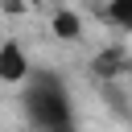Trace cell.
I'll return each mask as SVG.
<instances>
[{"instance_id": "6da1fadb", "label": "cell", "mask_w": 132, "mask_h": 132, "mask_svg": "<svg viewBox=\"0 0 132 132\" xmlns=\"http://www.w3.org/2000/svg\"><path fill=\"white\" fill-rule=\"evenodd\" d=\"M21 116L33 132H62L70 124H78V111H74V95L70 87L62 82L58 70H45V66H33L29 78L21 82Z\"/></svg>"}, {"instance_id": "7a4b0ae2", "label": "cell", "mask_w": 132, "mask_h": 132, "mask_svg": "<svg viewBox=\"0 0 132 132\" xmlns=\"http://www.w3.org/2000/svg\"><path fill=\"white\" fill-rule=\"evenodd\" d=\"M29 70H33V62H29V50H25L16 37H4V41H0V82H8V87H21V82L29 78Z\"/></svg>"}, {"instance_id": "3957f363", "label": "cell", "mask_w": 132, "mask_h": 132, "mask_svg": "<svg viewBox=\"0 0 132 132\" xmlns=\"http://www.w3.org/2000/svg\"><path fill=\"white\" fill-rule=\"evenodd\" d=\"M50 33L58 37V41H82V16L74 12V8H58L54 16H50Z\"/></svg>"}, {"instance_id": "277c9868", "label": "cell", "mask_w": 132, "mask_h": 132, "mask_svg": "<svg viewBox=\"0 0 132 132\" xmlns=\"http://www.w3.org/2000/svg\"><path fill=\"white\" fill-rule=\"evenodd\" d=\"M120 70H128V50H124V45H107L103 54H95V74L111 78V74H120Z\"/></svg>"}, {"instance_id": "5b68a950", "label": "cell", "mask_w": 132, "mask_h": 132, "mask_svg": "<svg viewBox=\"0 0 132 132\" xmlns=\"http://www.w3.org/2000/svg\"><path fill=\"white\" fill-rule=\"evenodd\" d=\"M103 21L111 29H120V33H132V0H107Z\"/></svg>"}, {"instance_id": "8992f818", "label": "cell", "mask_w": 132, "mask_h": 132, "mask_svg": "<svg viewBox=\"0 0 132 132\" xmlns=\"http://www.w3.org/2000/svg\"><path fill=\"white\" fill-rule=\"evenodd\" d=\"M0 8H4L8 16H21V12H25V0H0Z\"/></svg>"}, {"instance_id": "52a82bcc", "label": "cell", "mask_w": 132, "mask_h": 132, "mask_svg": "<svg viewBox=\"0 0 132 132\" xmlns=\"http://www.w3.org/2000/svg\"><path fill=\"white\" fill-rule=\"evenodd\" d=\"M62 132H82V128H78V124H70V128H62Z\"/></svg>"}]
</instances>
